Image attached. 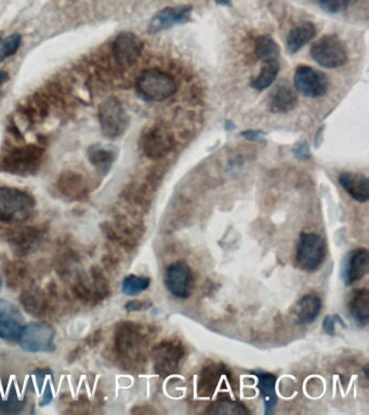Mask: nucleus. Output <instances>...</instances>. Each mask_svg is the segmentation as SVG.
<instances>
[{
    "label": "nucleus",
    "mask_w": 369,
    "mask_h": 415,
    "mask_svg": "<svg viewBox=\"0 0 369 415\" xmlns=\"http://www.w3.org/2000/svg\"><path fill=\"white\" fill-rule=\"evenodd\" d=\"M25 400L11 388L6 393H0V412L19 413L24 409Z\"/></svg>",
    "instance_id": "obj_32"
},
{
    "label": "nucleus",
    "mask_w": 369,
    "mask_h": 415,
    "mask_svg": "<svg viewBox=\"0 0 369 415\" xmlns=\"http://www.w3.org/2000/svg\"><path fill=\"white\" fill-rule=\"evenodd\" d=\"M230 371L226 370L224 364H212L204 368L198 378V392L202 397H210L219 390L224 381L228 378Z\"/></svg>",
    "instance_id": "obj_17"
},
{
    "label": "nucleus",
    "mask_w": 369,
    "mask_h": 415,
    "mask_svg": "<svg viewBox=\"0 0 369 415\" xmlns=\"http://www.w3.org/2000/svg\"><path fill=\"white\" fill-rule=\"evenodd\" d=\"M99 121L106 138H116L128 127V115L122 104L115 98L105 100L99 107Z\"/></svg>",
    "instance_id": "obj_8"
},
{
    "label": "nucleus",
    "mask_w": 369,
    "mask_h": 415,
    "mask_svg": "<svg viewBox=\"0 0 369 415\" xmlns=\"http://www.w3.org/2000/svg\"><path fill=\"white\" fill-rule=\"evenodd\" d=\"M153 306V303L150 300L129 301L125 305V310L128 312H143L150 310Z\"/></svg>",
    "instance_id": "obj_36"
},
{
    "label": "nucleus",
    "mask_w": 369,
    "mask_h": 415,
    "mask_svg": "<svg viewBox=\"0 0 369 415\" xmlns=\"http://www.w3.org/2000/svg\"><path fill=\"white\" fill-rule=\"evenodd\" d=\"M348 310L354 322L366 327L369 322V291L367 289H355L348 300Z\"/></svg>",
    "instance_id": "obj_21"
},
{
    "label": "nucleus",
    "mask_w": 369,
    "mask_h": 415,
    "mask_svg": "<svg viewBox=\"0 0 369 415\" xmlns=\"http://www.w3.org/2000/svg\"><path fill=\"white\" fill-rule=\"evenodd\" d=\"M52 399H53V395H52V390L50 388V385L48 384L47 386H46L45 392H44L43 398H41V401L39 402V406H48V404H51Z\"/></svg>",
    "instance_id": "obj_40"
},
{
    "label": "nucleus",
    "mask_w": 369,
    "mask_h": 415,
    "mask_svg": "<svg viewBox=\"0 0 369 415\" xmlns=\"http://www.w3.org/2000/svg\"><path fill=\"white\" fill-rule=\"evenodd\" d=\"M136 89L142 99L162 102L169 99L178 89L176 80L169 74L151 68L142 72L136 82Z\"/></svg>",
    "instance_id": "obj_2"
},
{
    "label": "nucleus",
    "mask_w": 369,
    "mask_h": 415,
    "mask_svg": "<svg viewBox=\"0 0 369 415\" xmlns=\"http://www.w3.org/2000/svg\"><path fill=\"white\" fill-rule=\"evenodd\" d=\"M36 204L30 194L18 188L0 187V220L23 223L33 216Z\"/></svg>",
    "instance_id": "obj_1"
},
{
    "label": "nucleus",
    "mask_w": 369,
    "mask_h": 415,
    "mask_svg": "<svg viewBox=\"0 0 369 415\" xmlns=\"http://www.w3.org/2000/svg\"><path fill=\"white\" fill-rule=\"evenodd\" d=\"M25 324L19 308L5 298H0V338L19 341Z\"/></svg>",
    "instance_id": "obj_14"
},
{
    "label": "nucleus",
    "mask_w": 369,
    "mask_h": 415,
    "mask_svg": "<svg viewBox=\"0 0 369 415\" xmlns=\"http://www.w3.org/2000/svg\"><path fill=\"white\" fill-rule=\"evenodd\" d=\"M22 266L20 264H11L8 268V282H13V284H20L23 279V272H22Z\"/></svg>",
    "instance_id": "obj_37"
},
{
    "label": "nucleus",
    "mask_w": 369,
    "mask_h": 415,
    "mask_svg": "<svg viewBox=\"0 0 369 415\" xmlns=\"http://www.w3.org/2000/svg\"><path fill=\"white\" fill-rule=\"evenodd\" d=\"M358 0H320V6L328 13H340L356 4Z\"/></svg>",
    "instance_id": "obj_34"
},
{
    "label": "nucleus",
    "mask_w": 369,
    "mask_h": 415,
    "mask_svg": "<svg viewBox=\"0 0 369 415\" xmlns=\"http://www.w3.org/2000/svg\"><path fill=\"white\" fill-rule=\"evenodd\" d=\"M311 57L325 68H338L348 61V50L344 41L336 35L320 38L311 48Z\"/></svg>",
    "instance_id": "obj_6"
},
{
    "label": "nucleus",
    "mask_w": 369,
    "mask_h": 415,
    "mask_svg": "<svg viewBox=\"0 0 369 415\" xmlns=\"http://www.w3.org/2000/svg\"><path fill=\"white\" fill-rule=\"evenodd\" d=\"M21 302L26 312L34 316L45 314L46 298L45 294L36 289H29L22 294Z\"/></svg>",
    "instance_id": "obj_28"
},
{
    "label": "nucleus",
    "mask_w": 369,
    "mask_h": 415,
    "mask_svg": "<svg viewBox=\"0 0 369 415\" xmlns=\"http://www.w3.org/2000/svg\"><path fill=\"white\" fill-rule=\"evenodd\" d=\"M322 308V298L318 294H306L294 305V310H292L294 320L300 326L312 324L320 316Z\"/></svg>",
    "instance_id": "obj_18"
},
{
    "label": "nucleus",
    "mask_w": 369,
    "mask_h": 415,
    "mask_svg": "<svg viewBox=\"0 0 369 415\" xmlns=\"http://www.w3.org/2000/svg\"><path fill=\"white\" fill-rule=\"evenodd\" d=\"M294 87L306 98H322L328 91V78L322 72L310 66H299L294 73Z\"/></svg>",
    "instance_id": "obj_11"
},
{
    "label": "nucleus",
    "mask_w": 369,
    "mask_h": 415,
    "mask_svg": "<svg viewBox=\"0 0 369 415\" xmlns=\"http://www.w3.org/2000/svg\"><path fill=\"white\" fill-rule=\"evenodd\" d=\"M234 128H235V124H234L233 122L230 121V120H228L226 124V129L228 130V131H231V130H233Z\"/></svg>",
    "instance_id": "obj_43"
},
{
    "label": "nucleus",
    "mask_w": 369,
    "mask_h": 415,
    "mask_svg": "<svg viewBox=\"0 0 369 415\" xmlns=\"http://www.w3.org/2000/svg\"><path fill=\"white\" fill-rule=\"evenodd\" d=\"M257 380L260 395L264 399V412L266 414H271L278 402L276 393V376L268 372H258Z\"/></svg>",
    "instance_id": "obj_25"
},
{
    "label": "nucleus",
    "mask_w": 369,
    "mask_h": 415,
    "mask_svg": "<svg viewBox=\"0 0 369 415\" xmlns=\"http://www.w3.org/2000/svg\"><path fill=\"white\" fill-rule=\"evenodd\" d=\"M59 190L70 199L79 200L87 194V184L80 174L67 172L60 178Z\"/></svg>",
    "instance_id": "obj_23"
},
{
    "label": "nucleus",
    "mask_w": 369,
    "mask_h": 415,
    "mask_svg": "<svg viewBox=\"0 0 369 415\" xmlns=\"http://www.w3.org/2000/svg\"><path fill=\"white\" fill-rule=\"evenodd\" d=\"M327 256V244L324 238L316 232H302L296 250L297 265L304 272L318 270Z\"/></svg>",
    "instance_id": "obj_4"
},
{
    "label": "nucleus",
    "mask_w": 369,
    "mask_h": 415,
    "mask_svg": "<svg viewBox=\"0 0 369 415\" xmlns=\"http://www.w3.org/2000/svg\"><path fill=\"white\" fill-rule=\"evenodd\" d=\"M184 356L186 350L181 343L178 341H164L153 348L154 368L160 376H171L179 372Z\"/></svg>",
    "instance_id": "obj_9"
},
{
    "label": "nucleus",
    "mask_w": 369,
    "mask_h": 415,
    "mask_svg": "<svg viewBox=\"0 0 369 415\" xmlns=\"http://www.w3.org/2000/svg\"><path fill=\"white\" fill-rule=\"evenodd\" d=\"M3 290V277H1V272H0V292Z\"/></svg>",
    "instance_id": "obj_45"
},
{
    "label": "nucleus",
    "mask_w": 369,
    "mask_h": 415,
    "mask_svg": "<svg viewBox=\"0 0 369 415\" xmlns=\"http://www.w3.org/2000/svg\"><path fill=\"white\" fill-rule=\"evenodd\" d=\"M368 268V250L366 248L354 249L342 261L341 278L347 286H352L366 276Z\"/></svg>",
    "instance_id": "obj_16"
},
{
    "label": "nucleus",
    "mask_w": 369,
    "mask_h": 415,
    "mask_svg": "<svg viewBox=\"0 0 369 415\" xmlns=\"http://www.w3.org/2000/svg\"><path fill=\"white\" fill-rule=\"evenodd\" d=\"M8 80H9V75L6 72H0V87L5 85Z\"/></svg>",
    "instance_id": "obj_42"
},
{
    "label": "nucleus",
    "mask_w": 369,
    "mask_h": 415,
    "mask_svg": "<svg viewBox=\"0 0 369 415\" xmlns=\"http://www.w3.org/2000/svg\"><path fill=\"white\" fill-rule=\"evenodd\" d=\"M242 136L245 138L250 140V141H264V136L266 133L262 131H254V130H247V131L242 132Z\"/></svg>",
    "instance_id": "obj_39"
},
{
    "label": "nucleus",
    "mask_w": 369,
    "mask_h": 415,
    "mask_svg": "<svg viewBox=\"0 0 369 415\" xmlns=\"http://www.w3.org/2000/svg\"><path fill=\"white\" fill-rule=\"evenodd\" d=\"M172 132L164 124H155L142 134L140 147L150 159H160L174 150Z\"/></svg>",
    "instance_id": "obj_7"
},
{
    "label": "nucleus",
    "mask_w": 369,
    "mask_h": 415,
    "mask_svg": "<svg viewBox=\"0 0 369 415\" xmlns=\"http://www.w3.org/2000/svg\"><path fill=\"white\" fill-rule=\"evenodd\" d=\"M143 47V41L136 34H119L113 43L114 59L122 67H130L141 57Z\"/></svg>",
    "instance_id": "obj_13"
},
{
    "label": "nucleus",
    "mask_w": 369,
    "mask_h": 415,
    "mask_svg": "<svg viewBox=\"0 0 369 415\" xmlns=\"http://www.w3.org/2000/svg\"><path fill=\"white\" fill-rule=\"evenodd\" d=\"M254 52L257 57L264 62L278 60L280 57V47L276 40L268 35L259 36L257 38Z\"/></svg>",
    "instance_id": "obj_29"
},
{
    "label": "nucleus",
    "mask_w": 369,
    "mask_h": 415,
    "mask_svg": "<svg viewBox=\"0 0 369 415\" xmlns=\"http://www.w3.org/2000/svg\"><path fill=\"white\" fill-rule=\"evenodd\" d=\"M192 11V6H179L160 10L148 23V32L150 34H157L176 25H183L190 21Z\"/></svg>",
    "instance_id": "obj_15"
},
{
    "label": "nucleus",
    "mask_w": 369,
    "mask_h": 415,
    "mask_svg": "<svg viewBox=\"0 0 369 415\" xmlns=\"http://www.w3.org/2000/svg\"><path fill=\"white\" fill-rule=\"evenodd\" d=\"M297 95L288 86H278L270 98V110L272 113L286 114L296 107Z\"/></svg>",
    "instance_id": "obj_24"
},
{
    "label": "nucleus",
    "mask_w": 369,
    "mask_h": 415,
    "mask_svg": "<svg viewBox=\"0 0 369 415\" xmlns=\"http://www.w3.org/2000/svg\"><path fill=\"white\" fill-rule=\"evenodd\" d=\"M22 37L19 34H13L0 43V62L5 61L8 58L12 57L21 47Z\"/></svg>",
    "instance_id": "obj_33"
},
{
    "label": "nucleus",
    "mask_w": 369,
    "mask_h": 415,
    "mask_svg": "<svg viewBox=\"0 0 369 415\" xmlns=\"http://www.w3.org/2000/svg\"><path fill=\"white\" fill-rule=\"evenodd\" d=\"M115 156L113 150L103 146H91L88 150L89 162L102 174H106L111 170Z\"/></svg>",
    "instance_id": "obj_26"
},
{
    "label": "nucleus",
    "mask_w": 369,
    "mask_h": 415,
    "mask_svg": "<svg viewBox=\"0 0 369 415\" xmlns=\"http://www.w3.org/2000/svg\"><path fill=\"white\" fill-rule=\"evenodd\" d=\"M294 154L298 159L306 160L310 158V148H309L308 144L300 143L298 145L294 146Z\"/></svg>",
    "instance_id": "obj_38"
},
{
    "label": "nucleus",
    "mask_w": 369,
    "mask_h": 415,
    "mask_svg": "<svg viewBox=\"0 0 369 415\" xmlns=\"http://www.w3.org/2000/svg\"><path fill=\"white\" fill-rule=\"evenodd\" d=\"M43 150L29 146L12 152L0 164V169L15 176H27L37 172Z\"/></svg>",
    "instance_id": "obj_10"
},
{
    "label": "nucleus",
    "mask_w": 369,
    "mask_h": 415,
    "mask_svg": "<svg viewBox=\"0 0 369 415\" xmlns=\"http://www.w3.org/2000/svg\"><path fill=\"white\" fill-rule=\"evenodd\" d=\"M151 284V279L148 277L138 276V275H128L122 280V294L128 296H136L148 290Z\"/></svg>",
    "instance_id": "obj_30"
},
{
    "label": "nucleus",
    "mask_w": 369,
    "mask_h": 415,
    "mask_svg": "<svg viewBox=\"0 0 369 415\" xmlns=\"http://www.w3.org/2000/svg\"><path fill=\"white\" fill-rule=\"evenodd\" d=\"M316 27L311 22H304L292 29L287 36V49L290 53H297L306 44L316 37Z\"/></svg>",
    "instance_id": "obj_22"
},
{
    "label": "nucleus",
    "mask_w": 369,
    "mask_h": 415,
    "mask_svg": "<svg viewBox=\"0 0 369 415\" xmlns=\"http://www.w3.org/2000/svg\"><path fill=\"white\" fill-rule=\"evenodd\" d=\"M339 324L341 327L346 328V324L344 320H341L338 315H330V316L325 317L324 322H323V329H324L325 334L330 336H336V324Z\"/></svg>",
    "instance_id": "obj_35"
},
{
    "label": "nucleus",
    "mask_w": 369,
    "mask_h": 415,
    "mask_svg": "<svg viewBox=\"0 0 369 415\" xmlns=\"http://www.w3.org/2000/svg\"><path fill=\"white\" fill-rule=\"evenodd\" d=\"M323 132H324V127L320 128V129H318V133H316V147H318V146H320L321 144H322Z\"/></svg>",
    "instance_id": "obj_41"
},
{
    "label": "nucleus",
    "mask_w": 369,
    "mask_h": 415,
    "mask_svg": "<svg viewBox=\"0 0 369 415\" xmlns=\"http://www.w3.org/2000/svg\"><path fill=\"white\" fill-rule=\"evenodd\" d=\"M148 336L143 327L134 322L118 324L115 334L116 350L130 362H139L145 356Z\"/></svg>",
    "instance_id": "obj_3"
},
{
    "label": "nucleus",
    "mask_w": 369,
    "mask_h": 415,
    "mask_svg": "<svg viewBox=\"0 0 369 415\" xmlns=\"http://www.w3.org/2000/svg\"><path fill=\"white\" fill-rule=\"evenodd\" d=\"M168 291L178 298H188L193 291L194 277L190 266L183 261L172 263L165 274Z\"/></svg>",
    "instance_id": "obj_12"
},
{
    "label": "nucleus",
    "mask_w": 369,
    "mask_h": 415,
    "mask_svg": "<svg viewBox=\"0 0 369 415\" xmlns=\"http://www.w3.org/2000/svg\"><path fill=\"white\" fill-rule=\"evenodd\" d=\"M339 184L349 195L358 202L369 199V180L367 176L354 172H342L339 176Z\"/></svg>",
    "instance_id": "obj_19"
},
{
    "label": "nucleus",
    "mask_w": 369,
    "mask_h": 415,
    "mask_svg": "<svg viewBox=\"0 0 369 415\" xmlns=\"http://www.w3.org/2000/svg\"><path fill=\"white\" fill-rule=\"evenodd\" d=\"M12 250L18 256H27L37 250L41 242V232L33 228H23L10 238Z\"/></svg>",
    "instance_id": "obj_20"
},
{
    "label": "nucleus",
    "mask_w": 369,
    "mask_h": 415,
    "mask_svg": "<svg viewBox=\"0 0 369 415\" xmlns=\"http://www.w3.org/2000/svg\"><path fill=\"white\" fill-rule=\"evenodd\" d=\"M214 1L220 6H228L230 5L232 0H214Z\"/></svg>",
    "instance_id": "obj_44"
},
{
    "label": "nucleus",
    "mask_w": 369,
    "mask_h": 415,
    "mask_svg": "<svg viewBox=\"0 0 369 415\" xmlns=\"http://www.w3.org/2000/svg\"><path fill=\"white\" fill-rule=\"evenodd\" d=\"M208 412L214 413V414H246L250 413V411L238 401L220 398L209 407Z\"/></svg>",
    "instance_id": "obj_31"
},
{
    "label": "nucleus",
    "mask_w": 369,
    "mask_h": 415,
    "mask_svg": "<svg viewBox=\"0 0 369 415\" xmlns=\"http://www.w3.org/2000/svg\"><path fill=\"white\" fill-rule=\"evenodd\" d=\"M280 62L278 60L264 62L261 71L252 81V87L257 91H264L272 86L280 73Z\"/></svg>",
    "instance_id": "obj_27"
},
{
    "label": "nucleus",
    "mask_w": 369,
    "mask_h": 415,
    "mask_svg": "<svg viewBox=\"0 0 369 415\" xmlns=\"http://www.w3.org/2000/svg\"><path fill=\"white\" fill-rule=\"evenodd\" d=\"M56 332L45 322L26 324L20 336V345L24 352L31 354H50L56 350Z\"/></svg>",
    "instance_id": "obj_5"
}]
</instances>
